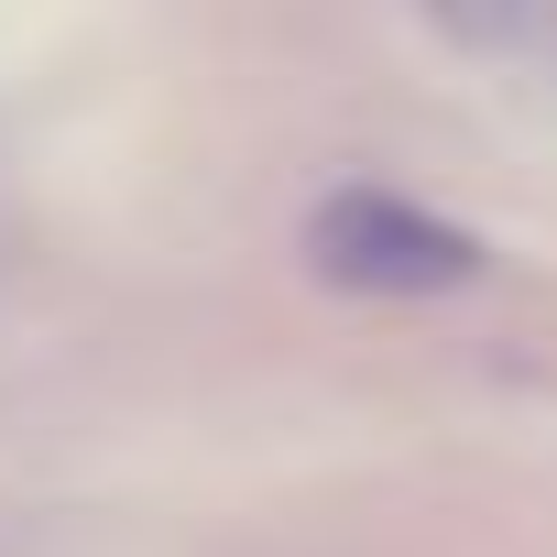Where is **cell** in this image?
<instances>
[{"mask_svg":"<svg viewBox=\"0 0 557 557\" xmlns=\"http://www.w3.org/2000/svg\"><path fill=\"white\" fill-rule=\"evenodd\" d=\"M437 23L470 34V45H503V34L524 23V0H437Z\"/></svg>","mask_w":557,"mask_h":557,"instance_id":"7a4b0ae2","label":"cell"},{"mask_svg":"<svg viewBox=\"0 0 557 557\" xmlns=\"http://www.w3.org/2000/svg\"><path fill=\"white\" fill-rule=\"evenodd\" d=\"M307 262L329 273L339 296H459L481 273V240L459 219L394 197V186H339L307 219Z\"/></svg>","mask_w":557,"mask_h":557,"instance_id":"6da1fadb","label":"cell"}]
</instances>
